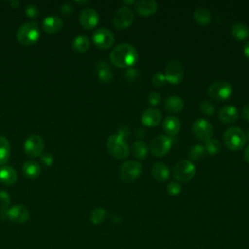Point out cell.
<instances>
[{
  "label": "cell",
  "instance_id": "obj_4",
  "mask_svg": "<svg viewBox=\"0 0 249 249\" xmlns=\"http://www.w3.org/2000/svg\"><path fill=\"white\" fill-rule=\"evenodd\" d=\"M107 149L116 159H125L129 154V147L124 137L119 134H112L107 139Z\"/></svg>",
  "mask_w": 249,
  "mask_h": 249
},
{
  "label": "cell",
  "instance_id": "obj_16",
  "mask_svg": "<svg viewBox=\"0 0 249 249\" xmlns=\"http://www.w3.org/2000/svg\"><path fill=\"white\" fill-rule=\"evenodd\" d=\"M158 2L155 0H139L134 4L135 12L141 17H148L158 10Z\"/></svg>",
  "mask_w": 249,
  "mask_h": 249
},
{
  "label": "cell",
  "instance_id": "obj_3",
  "mask_svg": "<svg viewBox=\"0 0 249 249\" xmlns=\"http://www.w3.org/2000/svg\"><path fill=\"white\" fill-rule=\"evenodd\" d=\"M223 140L225 145L233 151L240 150L244 147L246 143V135L244 131L237 126L229 127L223 135Z\"/></svg>",
  "mask_w": 249,
  "mask_h": 249
},
{
  "label": "cell",
  "instance_id": "obj_12",
  "mask_svg": "<svg viewBox=\"0 0 249 249\" xmlns=\"http://www.w3.org/2000/svg\"><path fill=\"white\" fill-rule=\"evenodd\" d=\"M45 147L44 140L39 135H30L24 142L23 149L27 156L31 158H36L42 155Z\"/></svg>",
  "mask_w": 249,
  "mask_h": 249
},
{
  "label": "cell",
  "instance_id": "obj_9",
  "mask_svg": "<svg viewBox=\"0 0 249 249\" xmlns=\"http://www.w3.org/2000/svg\"><path fill=\"white\" fill-rule=\"evenodd\" d=\"M134 20V15L127 6H122L117 9L113 16V24L118 29H124L131 25Z\"/></svg>",
  "mask_w": 249,
  "mask_h": 249
},
{
  "label": "cell",
  "instance_id": "obj_37",
  "mask_svg": "<svg viewBox=\"0 0 249 249\" xmlns=\"http://www.w3.org/2000/svg\"><path fill=\"white\" fill-rule=\"evenodd\" d=\"M165 76L163 73L161 72H157L153 75L152 77V83L156 86V87H161L164 85L165 83Z\"/></svg>",
  "mask_w": 249,
  "mask_h": 249
},
{
  "label": "cell",
  "instance_id": "obj_39",
  "mask_svg": "<svg viewBox=\"0 0 249 249\" xmlns=\"http://www.w3.org/2000/svg\"><path fill=\"white\" fill-rule=\"evenodd\" d=\"M161 100V97L159 92L157 91H152L148 94V102L151 105H158Z\"/></svg>",
  "mask_w": 249,
  "mask_h": 249
},
{
  "label": "cell",
  "instance_id": "obj_36",
  "mask_svg": "<svg viewBox=\"0 0 249 249\" xmlns=\"http://www.w3.org/2000/svg\"><path fill=\"white\" fill-rule=\"evenodd\" d=\"M167 192L169 195L171 196H177L181 193V185L178 183V182H175V181H171L168 183L167 185V188H166Z\"/></svg>",
  "mask_w": 249,
  "mask_h": 249
},
{
  "label": "cell",
  "instance_id": "obj_35",
  "mask_svg": "<svg viewBox=\"0 0 249 249\" xmlns=\"http://www.w3.org/2000/svg\"><path fill=\"white\" fill-rule=\"evenodd\" d=\"M10 204V196L6 191H0V212H5L8 210Z\"/></svg>",
  "mask_w": 249,
  "mask_h": 249
},
{
  "label": "cell",
  "instance_id": "obj_2",
  "mask_svg": "<svg viewBox=\"0 0 249 249\" xmlns=\"http://www.w3.org/2000/svg\"><path fill=\"white\" fill-rule=\"evenodd\" d=\"M40 37L39 26L35 21L22 24L17 31V39L23 46H30L38 41Z\"/></svg>",
  "mask_w": 249,
  "mask_h": 249
},
{
  "label": "cell",
  "instance_id": "obj_6",
  "mask_svg": "<svg viewBox=\"0 0 249 249\" xmlns=\"http://www.w3.org/2000/svg\"><path fill=\"white\" fill-rule=\"evenodd\" d=\"M207 91L213 99L217 101H224L231 97L232 93V87L229 82L217 81L209 85Z\"/></svg>",
  "mask_w": 249,
  "mask_h": 249
},
{
  "label": "cell",
  "instance_id": "obj_19",
  "mask_svg": "<svg viewBox=\"0 0 249 249\" xmlns=\"http://www.w3.org/2000/svg\"><path fill=\"white\" fill-rule=\"evenodd\" d=\"M42 26L46 32L53 34L58 32L63 27V21L59 17L51 15L43 19Z\"/></svg>",
  "mask_w": 249,
  "mask_h": 249
},
{
  "label": "cell",
  "instance_id": "obj_43",
  "mask_svg": "<svg viewBox=\"0 0 249 249\" xmlns=\"http://www.w3.org/2000/svg\"><path fill=\"white\" fill-rule=\"evenodd\" d=\"M117 134H119L120 136H122V137L124 138L126 135L129 134V129H128L126 126H122V127L119 128Z\"/></svg>",
  "mask_w": 249,
  "mask_h": 249
},
{
  "label": "cell",
  "instance_id": "obj_8",
  "mask_svg": "<svg viewBox=\"0 0 249 249\" xmlns=\"http://www.w3.org/2000/svg\"><path fill=\"white\" fill-rule=\"evenodd\" d=\"M172 139L168 135L160 134L156 136L150 143V150L155 157L165 156L172 147Z\"/></svg>",
  "mask_w": 249,
  "mask_h": 249
},
{
  "label": "cell",
  "instance_id": "obj_23",
  "mask_svg": "<svg viewBox=\"0 0 249 249\" xmlns=\"http://www.w3.org/2000/svg\"><path fill=\"white\" fill-rule=\"evenodd\" d=\"M164 108L170 113H178L184 107V101L177 95H171L164 100Z\"/></svg>",
  "mask_w": 249,
  "mask_h": 249
},
{
  "label": "cell",
  "instance_id": "obj_25",
  "mask_svg": "<svg viewBox=\"0 0 249 249\" xmlns=\"http://www.w3.org/2000/svg\"><path fill=\"white\" fill-rule=\"evenodd\" d=\"M232 36L237 40H245L249 37V27L244 22H234L231 28Z\"/></svg>",
  "mask_w": 249,
  "mask_h": 249
},
{
  "label": "cell",
  "instance_id": "obj_47",
  "mask_svg": "<svg viewBox=\"0 0 249 249\" xmlns=\"http://www.w3.org/2000/svg\"><path fill=\"white\" fill-rule=\"evenodd\" d=\"M244 160L246 162L249 163V146L244 151Z\"/></svg>",
  "mask_w": 249,
  "mask_h": 249
},
{
  "label": "cell",
  "instance_id": "obj_45",
  "mask_svg": "<svg viewBox=\"0 0 249 249\" xmlns=\"http://www.w3.org/2000/svg\"><path fill=\"white\" fill-rule=\"evenodd\" d=\"M243 53L249 58V41L245 43V45L243 47Z\"/></svg>",
  "mask_w": 249,
  "mask_h": 249
},
{
  "label": "cell",
  "instance_id": "obj_22",
  "mask_svg": "<svg viewBox=\"0 0 249 249\" xmlns=\"http://www.w3.org/2000/svg\"><path fill=\"white\" fill-rule=\"evenodd\" d=\"M96 74L103 83H109L113 79V72L110 65L105 61H99L96 64Z\"/></svg>",
  "mask_w": 249,
  "mask_h": 249
},
{
  "label": "cell",
  "instance_id": "obj_28",
  "mask_svg": "<svg viewBox=\"0 0 249 249\" xmlns=\"http://www.w3.org/2000/svg\"><path fill=\"white\" fill-rule=\"evenodd\" d=\"M41 167L37 161L34 160H27L22 166V172L28 178H36L40 174Z\"/></svg>",
  "mask_w": 249,
  "mask_h": 249
},
{
  "label": "cell",
  "instance_id": "obj_27",
  "mask_svg": "<svg viewBox=\"0 0 249 249\" xmlns=\"http://www.w3.org/2000/svg\"><path fill=\"white\" fill-rule=\"evenodd\" d=\"M89 46H90L89 39L86 35H78L77 37H75V39L73 40V43H72V49L75 52L80 53L87 52L89 50Z\"/></svg>",
  "mask_w": 249,
  "mask_h": 249
},
{
  "label": "cell",
  "instance_id": "obj_31",
  "mask_svg": "<svg viewBox=\"0 0 249 249\" xmlns=\"http://www.w3.org/2000/svg\"><path fill=\"white\" fill-rule=\"evenodd\" d=\"M205 149L203 145L200 144H196L194 145L193 147H191L188 151V157L193 160H197L201 158H203V156L205 155Z\"/></svg>",
  "mask_w": 249,
  "mask_h": 249
},
{
  "label": "cell",
  "instance_id": "obj_49",
  "mask_svg": "<svg viewBox=\"0 0 249 249\" xmlns=\"http://www.w3.org/2000/svg\"><path fill=\"white\" fill-rule=\"evenodd\" d=\"M76 3H77V4H80V5H83V4H88L89 1H77Z\"/></svg>",
  "mask_w": 249,
  "mask_h": 249
},
{
  "label": "cell",
  "instance_id": "obj_42",
  "mask_svg": "<svg viewBox=\"0 0 249 249\" xmlns=\"http://www.w3.org/2000/svg\"><path fill=\"white\" fill-rule=\"evenodd\" d=\"M138 75H139V73H138L137 69H135V68H128L126 70V73H125L126 78L129 79V80H133V79L137 78Z\"/></svg>",
  "mask_w": 249,
  "mask_h": 249
},
{
  "label": "cell",
  "instance_id": "obj_30",
  "mask_svg": "<svg viewBox=\"0 0 249 249\" xmlns=\"http://www.w3.org/2000/svg\"><path fill=\"white\" fill-rule=\"evenodd\" d=\"M10 143L8 139L0 135V165L6 163L10 158Z\"/></svg>",
  "mask_w": 249,
  "mask_h": 249
},
{
  "label": "cell",
  "instance_id": "obj_1",
  "mask_svg": "<svg viewBox=\"0 0 249 249\" xmlns=\"http://www.w3.org/2000/svg\"><path fill=\"white\" fill-rule=\"evenodd\" d=\"M136 49L128 43H121L113 48L110 53L111 62L118 67H130L137 60Z\"/></svg>",
  "mask_w": 249,
  "mask_h": 249
},
{
  "label": "cell",
  "instance_id": "obj_33",
  "mask_svg": "<svg viewBox=\"0 0 249 249\" xmlns=\"http://www.w3.org/2000/svg\"><path fill=\"white\" fill-rule=\"evenodd\" d=\"M105 216H106V212H105L104 208L97 207V208H95L91 212V214H90V221H91L92 224L98 225V224L103 222Z\"/></svg>",
  "mask_w": 249,
  "mask_h": 249
},
{
  "label": "cell",
  "instance_id": "obj_10",
  "mask_svg": "<svg viewBox=\"0 0 249 249\" xmlns=\"http://www.w3.org/2000/svg\"><path fill=\"white\" fill-rule=\"evenodd\" d=\"M165 80L171 84H178L184 77V66L178 59H171L165 66Z\"/></svg>",
  "mask_w": 249,
  "mask_h": 249
},
{
  "label": "cell",
  "instance_id": "obj_29",
  "mask_svg": "<svg viewBox=\"0 0 249 249\" xmlns=\"http://www.w3.org/2000/svg\"><path fill=\"white\" fill-rule=\"evenodd\" d=\"M131 149H132L133 156L137 159H140V160L145 159L148 156V153H149V147L142 140H137V141L133 142Z\"/></svg>",
  "mask_w": 249,
  "mask_h": 249
},
{
  "label": "cell",
  "instance_id": "obj_21",
  "mask_svg": "<svg viewBox=\"0 0 249 249\" xmlns=\"http://www.w3.org/2000/svg\"><path fill=\"white\" fill-rule=\"evenodd\" d=\"M151 172L153 177L159 182H164L169 177V168L165 163L161 161L156 162L153 165Z\"/></svg>",
  "mask_w": 249,
  "mask_h": 249
},
{
  "label": "cell",
  "instance_id": "obj_50",
  "mask_svg": "<svg viewBox=\"0 0 249 249\" xmlns=\"http://www.w3.org/2000/svg\"><path fill=\"white\" fill-rule=\"evenodd\" d=\"M246 140L249 141V131H248V133H247V135H246Z\"/></svg>",
  "mask_w": 249,
  "mask_h": 249
},
{
  "label": "cell",
  "instance_id": "obj_48",
  "mask_svg": "<svg viewBox=\"0 0 249 249\" xmlns=\"http://www.w3.org/2000/svg\"><path fill=\"white\" fill-rule=\"evenodd\" d=\"M124 4H128V5H130V4H135V3H136V1H134V0H130V1H124Z\"/></svg>",
  "mask_w": 249,
  "mask_h": 249
},
{
  "label": "cell",
  "instance_id": "obj_38",
  "mask_svg": "<svg viewBox=\"0 0 249 249\" xmlns=\"http://www.w3.org/2000/svg\"><path fill=\"white\" fill-rule=\"evenodd\" d=\"M25 14L30 18H36L38 17V15H39V9H38V7L36 5L29 4L25 8Z\"/></svg>",
  "mask_w": 249,
  "mask_h": 249
},
{
  "label": "cell",
  "instance_id": "obj_15",
  "mask_svg": "<svg viewBox=\"0 0 249 249\" xmlns=\"http://www.w3.org/2000/svg\"><path fill=\"white\" fill-rule=\"evenodd\" d=\"M6 218L18 224H24L29 219V211L23 205H15L6 211Z\"/></svg>",
  "mask_w": 249,
  "mask_h": 249
},
{
  "label": "cell",
  "instance_id": "obj_17",
  "mask_svg": "<svg viewBox=\"0 0 249 249\" xmlns=\"http://www.w3.org/2000/svg\"><path fill=\"white\" fill-rule=\"evenodd\" d=\"M218 117L225 124H233L238 119V111L233 105H224L219 109Z\"/></svg>",
  "mask_w": 249,
  "mask_h": 249
},
{
  "label": "cell",
  "instance_id": "obj_26",
  "mask_svg": "<svg viewBox=\"0 0 249 249\" xmlns=\"http://www.w3.org/2000/svg\"><path fill=\"white\" fill-rule=\"evenodd\" d=\"M195 20L200 25H207L211 21V13L205 7H198L194 12Z\"/></svg>",
  "mask_w": 249,
  "mask_h": 249
},
{
  "label": "cell",
  "instance_id": "obj_32",
  "mask_svg": "<svg viewBox=\"0 0 249 249\" xmlns=\"http://www.w3.org/2000/svg\"><path fill=\"white\" fill-rule=\"evenodd\" d=\"M204 149H205V152H207L209 155H216L220 152L221 144L217 139L210 138L207 141H205Z\"/></svg>",
  "mask_w": 249,
  "mask_h": 249
},
{
  "label": "cell",
  "instance_id": "obj_20",
  "mask_svg": "<svg viewBox=\"0 0 249 249\" xmlns=\"http://www.w3.org/2000/svg\"><path fill=\"white\" fill-rule=\"evenodd\" d=\"M162 127L168 135H175L179 132V130L181 128L180 120L177 117L172 116V115L167 116L163 120Z\"/></svg>",
  "mask_w": 249,
  "mask_h": 249
},
{
  "label": "cell",
  "instance_id": "obj_46",
  "mask_svg": "<svg viewBox=\"0 0 249 249\" xmlns=\"http://www.w3.org/2000/svg\"><path fill=\"white\" fill-rule=\"evenodd\" d=\"M10 5L13 7V8H18L19 5H20V2L18 0H13V1H10L9 2Z\"/></svg>",
  "mask_w": 249,
  "mask_h": 249
},
{
  "label": "cell",
  "instance_id": "obj_40",
  "mask_svg": "<svg viewBox=\"0 0 249 249\" xmlns=\"http://www.w3.org/2000/svg\"><path fill=\"white\" fill-rule=\"evenodd\" d=\"M53 161V157L50 153H46L41 156V162L45 166H51Z\"/></svg>",
  "mask_w": 249,
  "mask_h": 249
},
{
  "label": "cell",
  "instance_id": "obj_34",
  "mask_svg": "<svg viewBox=\"0 0 249 249\" xmlns=\"http://www.w3.org/2000/svg\"><path fill=\"white\" fill-rule=\"evenodd\" d=\"M199 108L201 110V112L205 115H208V116H211L214 114L215 112V109H216V106L215 104L211 101V100H208V99H204L201 101L200 105H199Z\"/></svg>",
  "mask_w": 249,
  "mask_h": 249
},
{
  "label": "cell",
  "instance_id": "obj_18",
  "mask_svg": "<svg viewBox=\"0 0 249 249\" xmlns=\"http://www.w3.org/2000/svg\"><path fill=\"white\" fill-rule=\"evenodd\" d=\"M161 119V112L158 108H147L141 115V122L147 126H156Z\"/></svg>",
  "mask_w": 249,
  "mask_h": 249
},
{
  "label": "cell",
  "instance_id": "obj_13",
  "mask_svg": "<svg viewBox=\"0 0 249 249\" xmlns=\"http://www.w3.org/2000/svg\"><path fill=\"white\" fill-rule=\"evenodd\" d=\"M92 40L97 48L105 50L113 45L115 41V36L111 30L101 27L93 32Z\"/></svg>",
  "mask_w": 249,
  "mask_h": 249
},
{
  "label": "cell",
  "instance_id": "obj_11",
  "mask_svg": "<svg viewBox=\"0 0 249 249\" xmlns=\"http://www.w3.org/2000/svg\"><path fill=\"white\" fill-rule=\"evenodd\" d=\"M192 129L195 133V135L202 141H207L210 139L213 135V126L207 120L203 118L196 119L193 124Z\"/></svg>",
  "mask_w": 249,
  "mask_h": 249
},
{
  "label": "cell",
  "instance_id": "obj_14",
  "mask_svg": "<svg viewBox=\"0 0 249 249\" xmlns=\"http://www.w3.org/2000/svg\"><path fill=\"white\" fill-rule=\"evenodd\" d=\"M81 25L86 29H92L99 21V15L93 8H85L79 16Z\"/></svg>",
  "mask_w": 249,
  "mask_h": 249
},
{
  "label": "cell",
  "instance_id": "obj_24",
  "mask_svg": "<svg viewBox=\"0 0 249 249\" xmlns=\"http://www.w3.org/2000/svg\"><path fill=\"white\" fill-rule=\"evenodd\" d=\"M17 172L11 166H3L0 168V182L4 185H13L17 182Z\"/></svg>",
  "mask_w": 249,
  "mask_h": 249
},
{
  "label": "cell",
  "instance_id": "obj_41",
  "mask_svg": "<svg viewBox=\"0 0 249 249\" xmlns=\"http://www.w3.org/2000/svg\"><path fill=\"white\" fill-rule=\"evenodd\" d=\"M73 11H74L73 6H72L70 3H65V4H63V5L61 6V13H62L64 16H66V17L71 16V15L73 14Z\"/></svg>",
  "mask_w": 249,
  "mask_h": 249
},
{
  "label": "cell",
  "instance_id": "obj_5",
  "mask_svg": "<svg viewBox=\"0 0 249 249\" xmlns=\"http://www.w3.org/2000/svg\"><path fill=\"white\" fill-rule=\"evenodd\" d=\"M196 173V166L189 160H178L173 167V177L179 182L190 181Z\"/></svg>",
  "mask_w": 249,
  "mask_h": 249
},
{
  "label": "cell",
  "instance_id": "obj_7",
  "mask_svg": "<svg viewBox=\"0 0 249 249\" xmlns=\"http://www.w3.org/2000/svg\"><path fill=\"white\" fill-rule=\"evenodd\" d=\"M142 172V165L136 160L124 161L120 166V178L124 182H132L137 179Z\"/></svg>",
  "mask_w": 249,
  "mask_h": 249
},
{
  "label": "cell",
  "instance_id": "obj_44",
  "mask_svg": "<svg viewBox=\"0 0 249 249\" xmlns=\"http://www.w3.org/2000/svg\"><path fill=\"white\" fill-rule=\"evenodd\" d=\"M242 116L245 120L249 121V102L246 103L242 108Z\"/></svg>",
  "mask_w": 249,
  "mask_h": 249
}]
</instances>
